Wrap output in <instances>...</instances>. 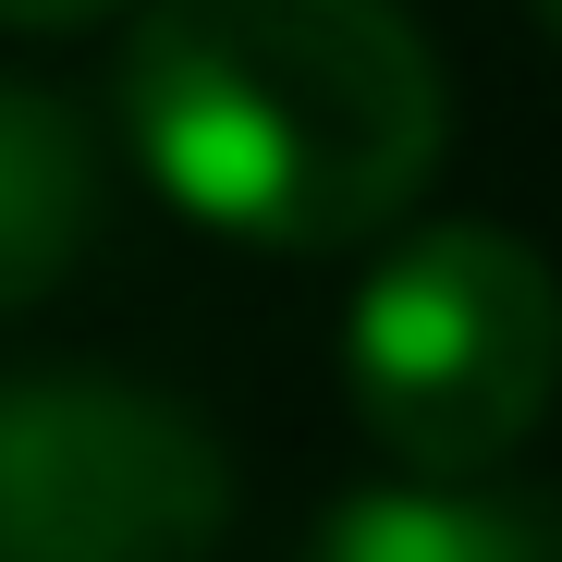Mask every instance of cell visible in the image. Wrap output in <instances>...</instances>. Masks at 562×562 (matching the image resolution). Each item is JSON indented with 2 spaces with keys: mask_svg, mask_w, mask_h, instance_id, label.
I'll use <instances>...</instances> for the list:
<instances>
[{
  "mask_svg": "<svg viewBox=\"0 0 562 562\" xmlns=\"http://www.w3.org/2000/svg\"><path fill=\"white\" fill-rule=\"evenodd\" d=\"M111 123L183 221L257 257H342L428 196L452 86L404 0H147Z\"/></svg>",
  "mask_w": 562,
  "mask_h": 562,
  "instance_id": "cell-1",
  "label": "cell"
},
{
  "mask_svg": "<svg viewBox=\"0 0 562 562\" xmlns=\"http://www.w3.org/2000/svg\"><path fill=\"white\" fill-rule=\"evenodd\" d=\"M355 428L404 477H490L562 404V281L502 221L404 233L342 330Z\"/></svg>",
  "mask_w": 562,
  "mask_h": 562,
  "instance_id": "cell-2",
  "label": "cell"
},
{
  "mask_svg": "<svg viewBox=\"0 0 562 562\" xmlns=\"http://www.w3.org/2000/svg\"><path fill=\"white\" fill-rule=\"evenodd\" d=\"M233 538V452L196 404L111 367L0 380V562H209Z\"/></svg>",
  "mask_w": 562,
  "mask_h": 562,
  "instance_id": "cell-3",
  "label": "cell"
},
{
  "mask_svg": "<svg viewBox=\"0 0 562 562\" xmlns=\"http://www.w3.org/2000/svg\"><path fill=\"white\" fill-rule=\"evenodd\" d=\"M111 221V159H99V123H86L61 86H25L0 74V318H25L37 294L86 269Z\"/></svg>",
  "mask_w": 562,
  "mask_h": 562,
  "instance_id": "cell-4",
  "label": "cell"
},
{
  "mask_svg": "<svg viewBox=\"0 0 562 562\" xmlns=\"http://www.w3.org/2000/svg\"><path fill=\"white\" fill-rule=\"evenodd\" d=\"M306 562H562V490L490 477H392L318 514Z\"/></svg>",
  "mask_w": 562,
  "mask_h": 562,
  "instance_id": "cell-5",
  "label": "cell"
},
{
  "mask_svg": "<svg viewBox=\"0 0 562 562\" xmlns=\"http://www.w3.org/2000/svg\"><path fill=\"white\" fill-rule=\"evenodd\" d=\"M99 13H123V0H0L13 37H74V25H99Z\"/></svg>",
  "mask_w": 562,
  "mask_h": 562,
  "instance_id": "cell-6",
  "label": "cell"
},
{
  "mask_svg": "<svg viewBox=\"0 0 562 562\" xmlns=\"http://www.w3.org/2000/svg\"><path fill=\"white\" fill-rule=\"evenodd\" d=\"M538 13H550V37H562V0H538Z\"/></svg>",
  "mask_w": 562,
  "mask_h": 562,
  "instance_id": "cell-7",
  "label": "cell"
}]
</instances>
